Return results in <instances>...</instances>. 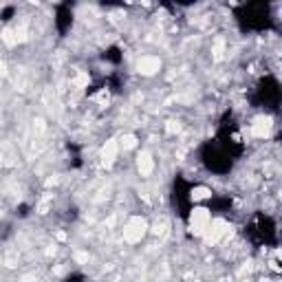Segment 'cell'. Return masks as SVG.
<instances>
[{"mask_svg":"<svg viewBox=\"0 0 282 282\" xmlns=\"http://www.w3.org/2000/svg\"><path fill=\"white\" fill-rule=\"evenodd\" d=\"M210 220H212V214L207 207H196V210H192V214H189V232L196 234V236H203L207 225H210Z\"/></svg>","mask_w":282,"mask_h":282,"instance_id":"6da1fadb","label":"cell"},{"mask_svg":"<svg viewBox=\"0 0 282 282\" xmlns=\"http://www.w3.org/2000/svg\"><path fill=\"white\" fill-rule=\"evenodd\" d=\"M145 229H148V223H145L143 218H139V216H135V218H130L126 223V227H123V240H128V242L141 240Z\"/></svg>","mask_w":282,"mask_h":282,"instance_id":"7a4b0ae2","label":"cell"},{"mask_svg":"<svg viewBox=\"0 0 282 282\" xmlns=\"http://www.w3.org/2000/svg\"><path fill=\"white\" fill-rule=\"evenodd\" d=\"M227 229H229V225L225 223L223 218H212L203 236L207 238V242H218L220 238H223L225 234H227Z\"/></svg>","mask_w":282,"mask_h":282,"instance_id":"3957f363","label":"cell"},{"mask_svg":"<svg viewBox=\"0 0 282 282\" xmlns=\"http://www.w3.org/2000/svg\"><path fill=\"white\" fill-rule=\"evenodd\" d=\"M271 117H267V115H260V117L254 119V123H251V135L258 137V139H264V137H269V132H271Z\"/></svg>","mask_w":282,"mask_h":282,"instance_id":"277c9868","label":"cell"},{"mask_svg":"<svg viewBox=\"0 0 282 282\" xmlns=\"http://www.w3.org/2000/svg\"><path fill=\"white\" fill-rule=\"evenodd\" d=\"M137 69H139V73H143V75H154L159 69H161V62H159V57L145 55V57H141V60H139Z\"/></svg>","mask_w":282,"mask_h":282,"instance_id":"5b68a950","label":"cell"},{"mask_svg":"<svg viewBox=\"0 0 282 282\" xmlns=\"http://www.w3.org/2000/svg\"><path fill=\"white\" fill-rule=\"evenodd\" d=\"M117 152H119V143L117 141H106V145L101 148V161L106 163V165H110V163H115V159H117Z\"/></svg>","mask_w":282,"mask_h":282,"instance_id":"8992f818","label":"cell"},{"mask_svg":"<svg viewBox=\"0 0 282 282\" xmlns=\"http://www.w3.org/2000/svg\"><path fill=\"white\" fill-rule=\"evenodd\" d=\"M137 167H139L141 176H148L150 172H152V167H154L152 154H150V152H141L139 157H137Z\"/></svg>","mask_w":282,"mask_h":282,"instance_id":"52a82bcc","label":"cell"},{"mask_svg":"<svg viewBox=\"0 0 282 282\" xmlns=\"http://www.w3.org/2000/svg\"><path fill=\"white\" fill-rule=\"evenodd\" d=\"M210 196H212V192L207 188H203V185L192 189V201H205V198H210Z\"/></svg>","mask_w":282,"mask_h":282,"instance_id":"ba28073f","label":"cell"},{"mask_svg":"<svg viewBox=\"0 0 282 282\" xmlns=\"http://www.w3.org/2000/svg\"><path fill=\"white\" fill-rule=\"evenodd\" d=\"M135 143H137V141H135V137H132V135H126V137L121 139V145H123V148H132Z\"/></svg>","mask_w":282,"mask_h":282,"instance_id":"9c48e42d","label":"cell"}]
</instances>
